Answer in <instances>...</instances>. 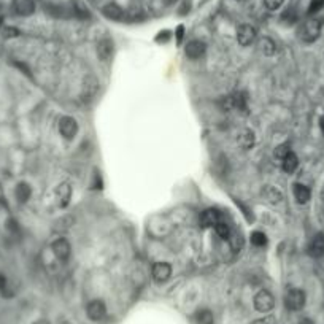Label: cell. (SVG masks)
<instances>
[{
  "label": "cell",
  "instance_id": "obj_1",
  "mask_svg": "<svg viewBox=\"0 0 324 324\" xmlns=\"http://www.w3.org/2000/svg\"><path fill=\"white\" fill-rule=\"evenodd\" d=\"M284 305L288 310L299 312L305 307V292L299 288H291L284 296Z\"/></svg>",
  "mask_w": 324,
  "mask_h": 324
},
{
  "label": "cell",
  "instance_id": "obj_2",
  "mask_svg": "<svg viewBox=\"0 0 324 324\" xmlns=\"http://www.w3.org/2000/svg\"><path fill=\"white\" fill-rule=\"evenodd\" d=\"M254 308L259 313H268L272 312L275 307V297L272 296V292H268L267 290H260L253 299Z\"/></svg>",
  "mask_w": 324,
  "mask_h": 324
},
{
  "label": "cell",
  "instance_id": "obj_3",
  "mask_svg": "<svg viewBox=\"0 0 324 324\" xmlns=\"http://www.w3.org/2000/svg\"><path fill=\"white\" fill-rule=\"evenodd\" d=\"M300 38L305 43H312L314 42L321 34V22L318 20H308L305 21L304 26L300 27Z\"/></svg>",
  "mask_w": 324,
  "mask_h": 324
},
{
  "label": "cell",
  "instance_id": "obj_4",
  "mask_svg": "<svg viewBox=\"0 0 324 324\" xmlns=\"http://www.w3.org/2000/svg\"><path fill=\"white\" fill-rule=\"evenodd\" d=\"M86 314L91 321H102L106 316V305L100 299H94L86 305Z\"/></svg>",
  "mask_w": 324,
  "mask_h": 324
},
{
  "label": "cell",
  "instance_id": "obj_5",
  "mask_svg": "<svg viewBox=\"0 0 324 324\" xmlns=\"http://www.w3.org/2000/svg\"><path fill=\"white\" fill-rule=\"evenodd\" d=\"M59 132L64 138L70 140L74 138L76 132H78V122L75 118H72V116H62L60 121H59Z\"/></svg>",
  "mask_w": 324,
  "mask_h": 324
},
{
  "label": "cell",
  "instance_id": "obj_6",
  "mask_svg": "<svg viewBox=\"0 0 324 324\" xmlns=\"http://www.w3.org/2000/svg\"><path fill=\"white\" fill-rule=\"evenodd\" d=\"M151 275L156 283H166L172 276V266L168 262H156L151 268Z\"/></svg>",
  "mask_w": 324,
  "mask_h": 324
},
{
  "label": "cell",
  "instance_id": "obj_7",
  "mask_svg": "<svg viewBox=\"0 0 324 324\" xmlns=\"http://www.w3.org/2000/svg\"><path fill=\"white\" fill-rule=\"evenodd\" d=\"M256 29L253 26H250V24H243L238 27V30H237V40L238 43L242 44V46H250V44H253L254 40H256Z\"/></svg>",
  "mask_w": 324,
  "mask_h": 324
},
{
  "label": "cell",
  "instance_id": "obj_8",
  "mask_svg": "<svg viewBox=\"0 0 324 324\" xmlns=\"http://www.w3.org/2000/svg\"><path fill=\"white\" fill-rule=\"evenodd\" d=\"M51 248H52L54 256H56L59 260H62V262H66V260L72 254V246H70V243L66 238H58L56 242L52 243Z\"/></svg>",
  "mask_w": 324,
  "mask_h": 324
},
{
  "label": "cell",
  "instance_id": "obj_9",
  "mask_svg": "<svg viewBox=\"0 0 324 324\" xmlns=\"http://www.w3.org/2000/svg\"><path fill=\"white\" fill-rule=\"evenodd\" d=\"M206 50V44L200 40H191L184 48V52L189 59H199L204 56V52Z\"/></svg>",
  "mask_w": 324,
  "mask_h": 324
},
{
  "label": "cell",
  "instance_id": "obj_10",
  "mask_svg": "<svg viewBox=\"0 0 324 324\" xmlns=\"http://www.w3.org/2000/svg\"><path fill=\"white\" fill-rule=\"evenodd\" d=\"M97 56L100 60L108 62L113 56V42L110 38H102L97 43Z\"/></svg>",
  "mask_w": 324,
  "mask_h": 324
},
{
  "label": "cell",
  "instance_id": "obj_11",
  "mask_svg": "<svg viewBox=\"0 0 324 324\" xmlns=\"http://www.w3.org/2000/svg\"><path fill=\"white\" fill-rule=\"evenodd\" d=\"M221 221V213L216 208H208L200 214V224L204 228H214Z\"/></svg>",
  "mask_w": 324,
  "mask_h": 324
},
{
  "label": "cell",
  "instance_id": "obj_12",
  "mask_svg": "<svg viewBox=\"0 0 324 324\" xmlns=\"http://www.w3.org/2000/svg\"><path fill=\"white\" fill-rule=\"evenodd\" d=\"M56 199H58V204L59 206H67L70 199H72V188L68 183H60L58 188H56Z\"/></svg>",
  "mask_w": 324,
  "mask_h": 324
},
{
  "label": "cell",
  "instance_id": "obj_13",
  "mask_svg": "<svg viewBox=\"0 0 324 324\" xmlns=\"http://www.w3.org/2000/svg\"><path fill=\"white\" fill-rule=\"evenodd\" d=\"M254 142H256L254 132L250 130V129H243L237 135V143H238V146L243 150H251L254 146Z\"/></svg>",
  "mask_w": 324,
  "mask_h": 324
},
{
  "label": "cell",
  "instance_id": "obj_14",
  "mask_svg": "<svg viewBox=\"0 0 324 324\" xmlns=\"http://www.w3.org/2000/svg\"><path fill=\"white\" fill-rule=\"evenodd\" d=\"M35 8H37V5H35V0H16V2H14V12H16V14H20V16L34 14Z\"/></svg>",
  "mask_w": 324,
  "mask_h": 324
},
{
  "label": "cell",
  "instance_id": "obj_15",
  "mask_svg": "<svg viewBox=\"0 0 324 324\" xmlns=\"http://www.w3.org/2000/svg\"><path fill=\"white\" fill-rule=\"evenodd\" d=\"M308 253L313 258H322L324 256V234H318V236L313 237V240L308 245Z\"/></svg>",
  "mask_w": 324,
  "mask_h": 324
},
{
  "label": "cell",
  "instance_id": "obj_16",
  "mask_svg": "<svg viewBox=\"0 0 324 324\" xmlns=\"http://www.w3.org/2000/svg\"><path fill=\"white\" fill-rule=\"evenodd\" d=\"M30 196H32V188H30L29 183L21 182V183L16 184V188H14V197H16L18 202L26 204L27 200L30 199Z\"/></svg>",
  "mask_w": 324,
  "mask_h": 324
},
{
  "label": "cell",
  "instance_id": "obj_17",
  "mask_svg": "<svg viewBox=\"0 0 324 324\" xmlns=\"http://www.w3.org/2000/svg\"><path fill=\"white\" fill-rule=\"evenodd\" d=\"M102 13H104L105 18H108V20H112V21H121L124 18L122 8L120 5H116V4H106L102 8Z\"/></svg>",
  "mask_w": 324,
  "mask_h": 324
},
{
  "label": "cell",
  "instance_id": "obj_18",
  "mask_svg": "<svg viewBox=\"0 0 324 324\" xmlns=\"http://www.w3.org/2000/svg\"><path fill=\"white\" fill-rule=\"evenodd\" d=\"M264 197H266V200L268 204H272V205H276V204H280L283 200V194L280 189H276L275 186H266L264 188V191H262Z\"/></svg>",
  "mask_w": 324,
  "mask_h": 324
},
{
  "label": "cell",
  "instance_id": "obj_19",
  "mask_svg": "<svg viewBox=\"0 0 324 324\" xmlns=\"http://www.w3.org/2000/svg\"><path fill=\"white\" fill-rule=\"evenodd\" d=\"M294 197H296L297 204H307L310 200V197H312V192L305 184L296 183L294 184Z\"/></svg>",
  "mask_w": 324,
  "mask_h": 324
},
{
  "label": "cell",
  "instance_id": "obj_20",
  "mask_svg": "<svg viewBox=\"0 0 324 324\" xmlns=\"http://www.w3.org/2000/svg\"><path fill=\"white\" fill-rule=\"evenodd\" d=\"M234 108L242 113H248V96L245 92H236L232 96Z\"/></svg>",
  "mask_w": 324,
  "mask_h": 324
},
{
  "label": "cell",
  "instance_id": "obj_21",
  "mask_svg": "<svg viewBox=\"0 0 324 324\" xmlns=\"http://www.w3.org/2000/svg\"><path fill=\"white\" fill-rule=\"evenodd\" d=\"M97 89H98L97 80L94 76H88L86 81H84V86H83V97H84V100H89L91 97H94L96 92H97Z\"/></svg>",
  "mask_w": 324,
  "mask_h": 324
},
{
  "label": "cell",
  "instance_id": "obj_22",
  "mask_svg": "<svg viewBox=\"0 0 324 324\" xmlns=\"http://www.w3.org/2000/svg\"><path fill=\"white\" fill-rule=\"evenodd\" d=\"M196 324H214V316L208 308L199 310L194 316Z\"/></svg>",
  "mask_w": 324,
  "mask_h": 324
},
{
  "label": "cell",
  "instance_id": "obj_23",
  "mask_svg": "<svg viewBox=\"0 0 324 324\" xmlns=\"http://www.w3.org/2000/svg\"><path fill=\"white\" fill-rule=\"evenodd\" d=\"M297 166H299V159H297V156L291 151L290 154L283 159V170L286 174H292L294 170L297 168Z\"/></svg>",
  "mask_w": 324,
  "mask_h": 324
},
{
  "label": "cell",
  "instance_id": "obj_24",
  "mask_svg": "<svg viewBox=\"0 0 324 324\" xmlns=\"http://www.w3.org/2000/svg\"><path fill=\"white\" fill-rule=\"evenodd\" d=\"M259 50L262 51L266 56H272V54H275V51H276V46H275V43H274V40H270V38H262L259 42Z\"/></svg>",
  "mask_w": 324,
  "mask_h": 324
},
{
  "label": "cell",
  "instance_id": "obj_25",
  "mask_svg": "<svg viewBox=\"0 0 324 324\" xmlns=\"http://www.w3.org/2000/svg\"><path fill=\"white\" fill-rule=\"evenodd\" d=\"M251 243H253L256 248H262L267 245V236L260 230H254L251 234Z\"/></svg>",
  "mask_w": 324,
  "mask_h": 324
},
{
  "label": "cell",
  "instance_id": "obj_26",
  "mask_svg": "<svg viewBox=\"0 0 324 324\" xmlns=\"http://www.w3.org/2000/svg\"><path fill=\"white\" fill-rule=\"evenodd\" d=\"M214 230H216V234H218V236H220L221 238L229 240V237H230V228H229L228 224L224 222L222 220L214 226Z\"/></svg>",
  "mask_w": 324,
  "mask_h": 324
},
{
  "label": "cell",
  "instance_id": "obj_27",
  "mask_svg": "<svg viewBox=\"0 0 324 324\" xmlns=\"http://www.w3.org/2000/svg\"><path fill=\"white\" fill-rule=\"evenodd\" d=\"M74 12H75V14L80 18V20H88V18L91 16V13H89V10L86 8V5H83L81 2H76V4H75Z\"/></svg>",
  "mask_w": 324,
  "mask_h": 324
},
{
  "label": "cell",
  "instance_id": "obj_28",
  "mask_svg": "<svg viewBox=\"0 0 324 324\" xmlns=\"http://www.w3.org/2000/svg\"><path fill=\"white\" fill-rule=\"evenodd\" d=\"M290 152H291L290 145H288V143H283V145H278V146L275 148V158L283 160L288 154H290Z\"/></svg>",
  "mask_w": 324,
  "mask_h": 324
},
{
  "label": "cell",
  "instance_id": "obj_29",
  "mask_svg": "<svg viewBox=\"0 0 324 324\" xmlns=\"http://www.w3.org/2000/svg\"><path fill=\"white\" fill-rule=\"evenodd\" d=\"M283 2H284V0H264V5H266L267 10L275 12V10H278V8L283 5Z\"/></svg>",
  "mask_w": 324,
  "mask_h": 324
},
{
  "label": "cell",
  "instance_id": "obj_30",
  "mask_svg": "<svg viewBox=\"0 0 324 324\" xmlns=\"http://www.w3.org/2000/svg\"><path fill=\"white\" fill-rule=\"evenodd\" d=\"M2 35L5 38H14L20 35V30L16 29V27H4V30H2Z\"/></svg>",
  "mask_w": 324,
  "mask_h": 324
},
{
  "label": "cell",
  "instance_id": "obj_31",
  "mask_svg": "<svg viewBox=\"0 0 324 324\" xmlns=\"http://www.w3.org/2000/svg\"><path fill=\"white\" fill-rule=\"evenodd\" d=\"M8 288H10V284H8V278L4 274H0V292H2L4 296H10Z\"/></svg>",
  "mask_w": 324,
  "mask_h": 324
},
{
  "label": "cell",
  "instance_id": "obj_32",
  "mask_svg": "<svg viewBox=\"0 0 324 324\" xmlns=\"http://www.w3.org/2000/svg\"><path fill=\"white\" fill-rule=\"evenodd\" d=\"M324 6V0H312L310 2V6H308V13H316V12H320L321 8Z\"/></svg>",
  "mask_w": 324,
  "mask_h": 324
},
{
  "label": "cell",
  "instance_id": "obj_33",
  "mask_svg": "<svg viewBox=\"0 0 324 324\" xmlns=\"http://www.w3.org/2000/svg\"><path fill=\"white\" fill-rule=\"evenodd\" d=\"M251 324H276V320L274 316H264V318H258Z\"/></svg>",
  "mask_w": 324,
  "mask_h": 324
},
{
  "label": "cell",
  "instance_id": "obj_34",
  "mask_svg": "<svg viewBox=\"0 0 324 324\" xmlns=\"http://www.w3.org/2000/svg\"><path fill=\"white\" fill-rule=\"evenodd\" d=\"M283 20H290V24H292V22L296 21V14H294V12H292V10L286 12V13L283 14Z\"/></svg>",
  "mask_w": 324,
  "mask_h": 324
},
{
  "label": "cell",
  "instance_id": "obj_35",
  "mask_svg": "<svg viewBox=\"0 0 324 324\" xmlns=\"http://www.w3.org/2000/svg\"><path fill=\"white\" fill-rule=\"evenodd\" d=\"M183 34H184V27H183V26H180L178 29H176V38H178V43H182V40H183Z\"/></svg>",
  "mask_w": 324,
  "mask_h": 324
},
{
  "label": "cell",
  "instance_id": "obj_36",
  "mask_svg": "<svg viewBox=\"0 0 324 324\" xmlns=\"http://www.w3.org/2000/svg\"><path fill=\"white\" fill-rule=\"evenodd\" d=\"M299 324H314V322H313V321H312L310 318H302Z\"/></svg>",
  "mask_w": 324,
  "mask_h": 324
},
{
  "label": "cell",
  "instance_id": "obj_37",
  "mask_svg": "<svg viewBox=\"0 0 324 324\" xmlns=\"http://www.w3.org/2000/svg\"><path fill=\"white\" fill-rule=\"evenodd\" d=\"M34 324H51V322H50L48 320H43V318H42V320H37Z\"/></svg>",
  "mask_w": 324,
  "mask_h": 324
},
{
  "label": "cell",
  "instance_id": "obj_38",
  "mask_svg": "<svg viewBox=\"0 0 324 324\" xmlns=\"http://www.w3.org/2000/svg\"><path fill=\"white\" fill-rule=\"evenodd\" d=\"M320 126H321V130H322V134H324V116H322L321 121H320Z\"/></svg>",
  "mask_w": 324,
  "mask_h": 324
},
{
  "label": "cell",
  "instance_id": "obj_39",
  "mask_svg": "<svg viewBox=\"0 0 324 324\" xmlns=\"http://www.w3.org/2000/svg\"><path fill=\"white\" fill-rule=\"evenodd\" d=\"M164 2H166L167 5H174V4L176 2V0H164Z\"/></svg>",
  "mask_w": 324,
  "mask_h": 324
},
{
  "label": "cell",
  "instance_id": "obj_40",
  "mask_svg": "<svg viewBox=\"0 0 324 324\" xmlns=\"http://www.w3.org/2000/svg\"><path fill=\"white\" fill-rule=\"evenodd\" d=\"M59 324H70V322H68V321H60Z\"/></svg>",
  "mask_w": 324,
  "mask_h": 324
},
{
  "label": "cell",
  "instance_id": "obj_41",
  "mask_svg": "<svg viewBox=\"0 0 324 324\" xmlns=\"http://www.w3.org/2000/svg\"><path fill=\"white\" fill-rule=\"evenodd\" d=\"M321 196H322V199H324V189H322V194Z\"/></svg>",
  "mask_w": 324,
  "mask_h": 324
},
{
  "label": "cell",
  "instance_id": "obj_42",
  "mask_svg": "<svg viewBox=\"0 0 324 324\" xmlns=\"http://www.w3.org/2000/svg\"><path fill=\"white\" fill-rule=\"evenodd\" d=\"M0 26H2V18H0Z\"/></svg>",
  "mask_w": 324,
  "mask_h": 324
},
{
  "label": "cell",
  "instance_id": "obj_43",
  "mask_svg": "<svg viewBox=\"0 0 324 324\" xmlns=\"http://www.w3.org/2000/svg\"><path fill=\"white\" fill-rule=\"evenodd\" d=\"M237 2H245V0H237Z\"/></svg>",
  "mask_w": 324,
  "mask_h": 324
}]
</instances>
